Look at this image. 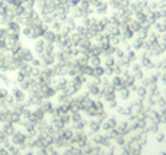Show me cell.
Returning a JSON list of instances; mask_svg holds the SVG:
<instances>
[{
	"mask_svg": "<svg viewBox=\"0 0 166 155\" xmlns=\"http://www.w3.org/2000/svg\"><path fill=\"white\" fill-rule=\"evenodd\" d=\"M34 49L37 51V52H43V49H44V41L43 39H38V41L35 42Z\"/></svg>",
	"mask_w": 166,
	"mask_h": 155,
	"instance_id": "cell-5",
	"label": "cell"
},
{
	"mask_svg": "<svg viewBox=\"0 0 166 155\" xmlns=\"http://www.w3.org/2000/svg\"><path fill=\"white\" fill-rule=\"evenodd\" d=\"M34 4H35V0H26L23 6L26 7V10H31V9H34Z\"/></svg>",
	"mask_w": 166,
	"mask_h": 155,
	"instance_id": "cell-7",
	"label": "cell"
},
{
	"mask_svg": "<svg viewBox=\"0 0 166 155\" xmlns=\"http://www.w3.org/2000/svg\"><path fill=\"white\" fill-rule=\"evenodd\" d=\"M6 28H8V31H10V32H19V34H21V31H22V26L15 21L9 22L8 25H6Z\"/></svg>",
	"mask_w": 166,
	"mask_h": 155,
	"instance_id": "cell-2",
	"label": "cell"
},
{
	"mask_svg": "<svg viewBox=\"0 0 166 155\" xmlns=\"http://www.w3.org/2000/svg\"><path fill=\"white\" fill-rule=\"evenodd\" d=\"M6 41H10V42H19L21 41V34L19 32H8V36H6Z\"/></svg>",
	"mask_w": 166,
	"mask_h": 155,
	"instance_id": "cell-3",
	"label": "cell"
},
{
	"mask_svg": "<svg viewBox=\"0 0 166 155\" xmlns=\"http://www.w3.org/2000/svg\"><path fill=\"white\" fill-rule=\"evenodd\" d=\"M45 39H47V41H53L54 36H53V34H45Z\"/></svg>",
	"mask_w": 166,
	"mask_h": 155,
	"instance_id": "cell-9",
	"label": "cell"
},
{
	"mask_svg": "<svg viewBox=\"0 0 166 155\" xmlns=\"http://www.w3.org/2000/svg\"><path fill=\"white\" fill-rule=\"evenodd\" d=\"M0 51H8V41L0 38Z\"/></svg>",
	"mask_w": 166,
	"mask_h": 155,
	"instance_id": "cell-8",
	"label": "cell"
},
{
	"mask_svg": "<svg viewBox=\"0 0 166 155\" xmlns=\"http://www.w3.org/2000/svg\"><path fill=\"white\" fill-rule=\"evenodd\" d=\"M21 34L25 36V38H29L31 39V36H32V28H29V26H23L22 28V31H21Z\"/></svg>",
	"mask_w": 166,
	"mask_h": 155,
	"instance_id": "cell-4",
	"label": "cell"
},
{
	"mask_svg": "<svg viewBox=\"0 0 166 155\" xmlns=\"http://www.w3.org/2000/svg\"><path fill=\"white\" fill-rule=\"evenodd\" d=\"M18 55H19L21 59H25V61H31V59H32V52H31L29 48H22L21 52Z\"/></svg>",
	"mask_w": 166,
	"mask_h": 155,
	"instance_id": "cell-1",
	"label": "cell"
},
{
	"mask_svg": "<svg viewBox=\"0 0 166 155\" xmlns=\"http://www.w3.org/2000/svg\"><path fill=\"white\" fill-rule=\"evenodd\" d=\"M38 2H43V0H38Z\"/></svg>",
	"mask_w": 166,
	"mask_h": 155,
	"instance_id": "cell-10",
	"label": "cell"
},
{
	"mask_svg": "<svg viewBox=\"0 0 166 155\" xmlns=\"http://www.w3.org/2000/svg\"><path fill=\"white\" fill-rule=\"evenodd\" d=\"M8 28L6 26H0V38L2 39H6V36H8Z\"/></svg>",
	"mask_w": 166,
	"mask_h": 155,
	"instance_id": "cell-6",
	"label": "cell"
}]
</instances>
